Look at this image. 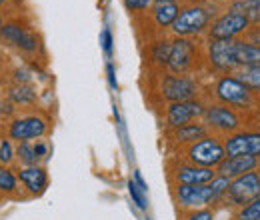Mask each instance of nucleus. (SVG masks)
<instances>
[{
    "label": "nucleus",
    "instance_id": "b1692460",
    "mask_svg": "<svg viewBox=\"0 0 260 220\" xmlns=\"http://www.w3.org/2000/svg\"><path fill=\"white\" fill-rule=\"evenodd\" d=\"M234 76L258 98L260 96V66H244L234 72Z\"/></svg>",
    "mask_w": 260,
    "mask_h": 220
},
{
    "label": "nucleus",
    "instance_id": "9b49d317",
    "mask_svg": "<svg viewBox=\"0 0 260 220\" xmlns=\"http://www.w3.org/2000/svg\"><path fill=\"white\" fill-rule=\"evenodd\" d=\"M260 196V168L246 172L238 178L230 180V188L226 192V198L222 204H226L230 208H240L248 202H252L254 198Z\"/></svg>",
    "mask_w": 260,
    "mask_h": 220
},
{
    "label": "nucleus",
    "instance_id": "a19ab883",
    "mask_svg": "<svg viewBox=\"0 0 260 220\" xmlns=\"http://www.w3.org/2000/svg\"><path fill=\"white\" fill-rule=\"evenodd\" d=\"M4 136H6V134H4V130H0V144H2V140H4Z\"/></svg>",
    "mask_w": 260,
    "mask_h": 220
},
{
    "label": "nucleus",
    "instance_id": "c85d7f7f",
    "mask_svg": "<svg viewBox=\"0 0 260 220\" xmlns=\"http://www.w3.org/2000/svg\"><path fill=\"white\" fill-rule=\"evenodd\" d=\"M208 186L212 190L214 204H220V202H224V198H226V192H228V188H230V178L216 174V176L208 182Z\"/></svg>",
    "mask_w": 260,
    "mask_h": 220
},
{
    "label": "nucleus",
    "instance_id": "6ab92c4d",
    "mask_svg": "<svg viewBox=\"0 0 260 220\" xmlns=\"http://www.w3.org/2000/svg\"><path fill=\"white\" fill-rule=\"evenodd\" d=\"M206 134H208V128L204 126L202 120H196V122L180 126V128H174V130H166L168 140H170L174 146H180V148H186V146L194 144L196 140L204 138Z\"/></svg>",
    "mask_w": 260,
    "mask_h": 220
},
{
    "label": "nucleus",
    "instance_id": "58836bf2",
    "mask_svg": "<svg viewBox=\"0 0 260 220\" xmlns=\"http://www.w3.org/2000/svg\"><path fill=\"white\" fill-rule=\"evenodd\" d=\"M134 182H136V184H138L140 188L144 190V192L148 190V186H146V182H144V178H142V174H140L138 170H134Z\"/></svg>",
    "mask_w": 260,
    "mask_h": 220
},
{
    "label": "nucleus",
    "instance_id": "f257e3e1",
    "mask_svg": "<svg viewBox=\"0 0 260 220\" xmlns=\"http://www.w3.org/2000/svg\"><path fill=\"white\" fill-rule=\"evenodd\" d=\"M216 10H218L216 6H206V4H200L196 0L182 2L180 14H178V18L174 20V24L170 28L172 38L198 40L200 36H206L214 16L218 14Z\"/></svg>",
    "mask_w": 260,
    "mask_h": 220
},
{
    "label": "nucleus",
    "instance_id": "7ed1b4c3",
    "mask_svg": "<svg viewBox=\"0 0 260 220\" xmlns=\"http://www.w3.org/2000/svg\"><path fill=\"white\" fill-rule=\"evenodd\" d=\"M212 100L226 104L230 108L244 112L256 106L258 98L252 95L234 74H222L212 84Z\"/></svg>",
    "mask_w": 260,
    "mask_h": 220
},
{
    "label": "nucleus",
    "instance_id": "393cba45",
    "mask_svg": "<svg viewBox=\"0 0 260 220\" xmlns=\"http://www.w3.org/2000/svg\"><path fill=\"white\" fill-rule=\"evenodd\" d=\"M226 8L242 12L250 24H260V0H232Z\"/></svg>",
    "mask_w": 260,
    "mask_h": 220
},
{
    "label": "nucleus",
    "instance_id": "c756f323",
    "mask_svg": "<svg viewBox=\"0 0 260 220\" xmlns=\"http://www.w3.org/2000/svg\"><path fill=\"white\" fill-rule=\"evenodd\" d=\"M234 220H260V196L254 198L252 202L240 206L234 212Z\"/></svg>",
    "mask_w": 260,
    "mask_h": 220
},
{
    "label": "nucleus",
    "instance_id": "a211bd4d",
    "mask_svg": "<svg viewBox=\"0 0 260 220\" xmlns=\"http://www.w3.org/2000/svg\"><path fill=\"white\" fill-rule=\"evenodd\" d=\"M180 8H182V2H154L148 16H150V22L158 28L160 32H170L174 20L178 18L180 14Z\"/></svg>",
    "mask_w": 260,
    "mask_h": 220
},
{
    "label": "nucleus",
    "instance_id": "9d476101",
    "mask_svg": "<svg viewBox=\"0 0 260 220\" xmlns=\"http://www.w3.org/2000/svg\"><path fill=\"white\" fill-rule=\"evenodd\" d=\"M204 62L218 76L234 74L238 68L234 60V40H206Z\"/></svg>",
    "mask_w": 260,
    "mask_h": 220
},
{
    "label": "nucleus",
    "instance_id": "0eeeda50",
    "mask_svg": "<svg viewBox=\"0 0 260 220\" xmlns=\"http://www.w3.org/2000/svg\"><path fill=\"white\" fill-rule=\"evenodd\" d=\"M0 40L24 56H38L42 52V40L38 32L18 20H6L0 26Z\"/></svg>",
    "mask_w": 260,
    "mask_h": 220
},
{
    "label": "nucleus",
    "instance_id": "ddd939ff",
    "mask_svg": "<svg viewBox=\"0 0 260 220\" xmlns=\"http://www.w3.org/2000/svg\"><path fill=\"white\" fill-rule=\"evenodd\" d=\"M172 198L180 212L208 208L214 204V196L208 184H172Z\"/></svg>",
    "mask_w": 260,
    "mask_h": 220
},
{
    "label": "nucleus",
    "instance_id": "f3484780",
    "mask_svg": "<svg viewBox=\"0 0 260 220\" xmlns=\"http://www.w3.org/2000/svg\"><path fill=\"white\" fill-rule=\"evenodd\" d=\"M256 168H260V156H226L216 166V174L232 180Z\"/></svg>",
    "mask_w": 260,
    "mask_h": 220
},
{
    "label": "nucleus",
    "instance_id": "4be33fe9",
    "mask_svg": "<svg viewBox=\"0 0 260 220\" xmlns=\"http://www.w3.org/2000/svg\"><path fill=\"white\" fill-rule=\"evenodd\" d=\"M0 194L6 198H26L20 182H18L16 170L2 166V164H0Z\"/></svg>",
    "mask_w": 260,
    "mask_h": 220
},
{
    "label": "nucleus",
    "instance_id": "aec40b11",
    "mask_svg": "<svg viewBox=\"0 0 260 220\" xmlns=\"http://www.w3.org/2000/svg\"><path fill=\"white\" fill-rule=\"evenodd\" d=\"M4 95L18 106V110H30V108L36 106V102H38V90H36V86H34L32 82H28V84L10 82L6 86V92Z\"/></svg>",
    "mask_w": 260,
    "mask_h": 220
},
{
    "label": "nucleus",
    "instance_id": "2f4dec72",
    "mask_svg": "<svg viewBox=\"0 0 260 220\" xmlns=\"http://www.w3.org/2000/svg\"><path fill=\"white\" fill-rule=\"evenodd\" d=\"M34 152L38 158V164H46L50 154H52V146L46 138H38V140H34Z\"/></svg>",
    "mask_w": 260,
    "mask_h": 220
},
{
    "label": "nucleus",
    "instance_id": "ea45409f",
    "mask_svg": "<svg viewBox=\"0 0 260 220\" xmlns=\"http://www.w3.org/2000/svg\"><path fill=\"white\" fill-rule=\"evenodd\" d=\"M8 4H10V0H0V10H4Z\"/></svg>",
    "mask_w": 260,
    "mask_h": 220
},
{
    "label": "nucleus",
    "instance_id": "cd10ccee",
    "mask_svg": "<svg viewBox=\"0 0 260 220\" xmlns=\"http://www.w3.org/2000/svg\"><path fill=\"white\" fill-rule=\"evenodd\" d=\"M0 164L8 168H16V142L4 136L0 144Z\"/></svg>",
    "mask_w": 260,
    "mask_h": 220
},
{
    "label": "nucleus",
    "instance_id": "473e14b6",
    "mask_svg": "<svg viewBox=\"0 0 260 220\" xmlns=\"http://www.w3.org/2000/svg\"><path fill=\"white\" fill-rule=\"evenodd\" d=\"M128 194H130V198L134 200V204H136L140 210H146V204H148V202H146V192L140 188L134 180H130L128 182Z\"/></svg>",
    "mask_w": 260,
    "mask_h": 220
},
{
    "label": "nucleus",
    "instance_id": "f704fd0d",
    "mask_svg": "<svg viewBox=\"0 0 260 220\" xmlns=\"http://www.w3.org/2000/svg\"><path fill=\"white\" fill-rule=\"evenodd\" d=\"M100 44L104 48V52L110 56L112 54V44H114V38H112V30L110 28H104L102 34H100Z\"/></svg>",
    "mask_w": 260,
    "mask_h": 220
},
{
    "label": "nucleus",
    "instance_id": "37998d69",
    "mask_svg": "<svg viewBox=\"0 0 260 220\" xmlns=\"http://www.w3.org/2000/svg\"><path fill=\"white\" fill-rule=\"evenodd\" d=\"M4 22H6V20H4V16H2V12H0V26H2Z\"/></svg>",
    "mask_w": 260,
    "mask_h": 220
},
{
    "label": "nucleus",
    "instance_id": "a878e982",
    "mask_svg": "<svg viewBox=\"0 0 260 220\" xmlns=\"http://www.w3.org/2000/svg\"><path fill=\"white\" fill-rule=\"evenodd\" d=\"M38 158L34 152V142H18L16 144V166H34Z\"/></svg>",
    "mask_w": 260,
    "mask_h": 220
},
{
    "label": "nucleus",
    "instance_id": "7c9ffc66",
    "mask_svg": "<svg viewBox=\"0 0 260 220\" xmlns=\"http://www.w3.org/2000/svg\"><path fill=\"white\" fill-rule=\"evenodd\" d=\"M124 8L128 10L132 16H140V14H148L152 8V0H122Z\"/></svg>",
    "mask_w": 260,
    "mask_h": 220
},
{
    "label": "nucleus",
    "instance_id": "79ce46f5",
    "mask_svg": "<svg viewBox=\"0 0 260 220\" xmlns=\"http://www.w3.org/2000/svg\"><path fill=\"white\" fill-rule=\"evenodd\" d=\"M152 2H178V0H152Z\"/></svg>",
    "mask_w": 260,
    "mask_h": 220
},
{
    "label": "nucleus",
    "instance_id": "39448f33",
    "mask_svg": "<svg viewBox=\"0 0 260 220\" xmlns=\"http://www.w3.org/2000/svg\"><path fill=\"white\" fill-rule=\"evenodd\" d=\"M180 158L196 164V166H202V168H214L226 158V150H224V140L216 134H206L204 138L196 140L194 144L182 148Z\"/></svg>",
    "mask_w": 260,
    "mask_h": 220
},
{
    "label": "nucleus",
    "instance_id": "4468645a",
    "mask_svg": "<svg viewBox=\"0 0 260 220\" xmlns=\"http://www.w3.org/2000/svg\"><path fill=\"white\" fill-rule=\"evenodd\" d=\"M168 176L172 184H208L216 176V170L196 166L180 158L168 164Z\"/></svg>",
    "mask_w": 260,
    "mask_h": 220
},
{
    "label": "nucleus",
    "instance_id": "6e6552de",
    "mask_svg": "<svg viewBox=\"0 0 260 220\" xmlns=\"http://www.w3.org/2000/svg\"><path fill=\"white\" fill-rule=\"evenodd\" d=\"M248 28H250V20L242 12L224 8L214 16L206 38L208 40H240Z\"/></svg>",
    "mask_w": 260,
    "mask_h": 220
},
{
    "label": "nucleus",
    "instance_id": "e433bc0d",
    "mask_svg": "<svg viewBox=\"0 0 260 220\" xmlns=\"http://www.w3.org/2000/svg\"><path fill=\"white\" fill-rule=\"evenodd\" d=\"M196 2L206 4V6H216V8H220V6H228L232 0H196Z\"/></svg>",
    "mask_w": 260,
    "mask_h": 220
},
{
    "label": "nucleus",
    "instance_id": "f8f14e48",
    "mask_svg": "<svg viewBox=\"0 0 260 220\" xmlns=\"http://www.w3.org/2000/svg\"><path fill=\"white\" fill-rule=\"evenodd\" d=\"M206 102L202 98L184 100V102H170L164 106V126L166 130H174L186 126L196 120H202Z\"/></svg>",
    "mask_w": 260,
    "mask_h": 220
},
{
    "label": "nucleus",
    "instance_id": "5701e85b",
    "mask_svg": "<svg viewBox=\"0 0 260 220\" xmlns=\"http://www.w3.org/2000/svg\"><path fill=\"white\" fill-rule=\"evenodd\" d=\"M170 50H172V38H164L160 36L158 40L150 42L148 48V62L160 70H166V64L170 58Z\"/></svg>",
    "mask_w": 260,
    "mask_h": 220
},
{
    "label": "nucleus",
    "instance_id": "2eb2a0df",
    "mask_svg": "<svg viewBox=\"0 0 260 220\" xmlns=\"http://www.w3.org/2000/svg\"><path fill=\"white\" fill-rule=\"evenodd\" d=\"M16 176L22 186V192L26 198H38L48 188V170L44 164H34V166H16Z\"/></svg>",
    "mask_w": 260,
    "mask_h": 220
},
{
    "label": "nucleus",
    "instance_id": "412c9836",
    "mask_svg": "<svg viewBox=\"0 0 260 220\" xmlns=\"http://www.w3.org/2000/svg\"><path fill=\"white\" fill-rule=\"evenodd\" d=\"M234 60L238 68L244 66H260V46L250 44L246 40H234ZM236 68V70H238Z\"/></svg>",
    "mask_w": 260,
    "mask_h": 220
},
{
    "label": "nucleus",
    "instance_id": "20e7f679",
    "mask_svg": "<svg viewBox=\"0 0 260 220\" xmlns=\"http://www.w3.org/2000/svg\"><path fill=\"white\" fill-rule=\"evenodd\" d=\"M202 122L208 128L210 134H216L220 138H226L234 132L244 130V118L242 112L230 108L226 104L220 102H206L204 114H202Z\"/></svg>",
    "mask_w": 260,
    "mask_h": 220
},
{
    "label": "nucleus",
    "instance_id": "4c0bfd02",
    "mask_svg": "<svg viewBox=\"0 0 260 220\" xmlns=\"http://www.w3.org/2000/svg\"><path fill=\"white\" fill-rule=\"evenodd\" d=\"M106 72H108V80H110V86L112 88H116L118 86V82H116V74H114V66L108 62V66H106Z\"/></svg>",
    "mask_w": 260,
    "mask_h": 220
},
{
    "label": "nucleus",
    "instance_id": "72a5a7b5",
    "mask_svg": "<svg viewBox=\"0 0 260 220\" xmlns=\"http://www.w3.org/2000/svg\"><path fill=\"white\" fill-rule=\"evenodd\" d=\"M214 210L208 206V208H198V210H186V212H180V220H214Z\"/></svg>",
    "mask_w": 260,
    "mask_h": 220
},
{
    "label": "nucleus",
    "instance_id": "c9c22d12",
    "mask_svg": "<svg viewBox=\"0 0 260 220\" xmlns=\"http://www.w3.org/2000/svg\"><path fill=\"white\" fill-rule=\"evenodd\" d=\"M242 40H246V42H250V44L260 46V24H250V28H248L246 34L242 36Z\"/></svg>",
    "mask_w": 260,
    "mask_h": 220
},
{
    "label": "nucleus",
    "instance_id": "423d86ee",
    "mask_svg": "<svg viewBox=\"0 0 260 220\" xmlns=\"http://www.w3.org/2000/svg\"><path fill=\"white\" fill-rule=\"evenodd\" d=\"M200 82L190 74H172L164 70L158 78V95L166 104L200 98Z\"/></svg>",
    "mask_w": 260,
    "mask_h": 220
},
{
    "label": "nucleus",
    "instance_id": "f03ea898",
    "mask_svg": "<svg viewBox=\"0 0 260 220\" xmlns=\"http://www.w3.org/2000/svg\"><path fill=\"white\" fill-rule=\"evenodd\" d=\"M50 130H52L50 116L42 110L30 108V110H20L10 120V124L4 128V134L18 144V142H34L38 138H46Z\"/></svg>",
    "mask_w": 260,
    "mask_h": 220
},
{
    "label": "nucleus",
    "instance_id": "bb28decb",
    "mask_svg": "<svg viewBox=\"0 0 260 220\" xmlns=\"http://www.w3.org/2000/svg\"><path fill=\"white\" fill-rule=\"evenodd\" d=\"M18 106L8 98L6 95H0V130H4L10 124V120L18 114Z\"/></svg>",
    "mask_w": 260,
    "mask_h": 220
},
{
    "label": "nucleus",
    "instance_id": "dca6fc26",
    "mask_svg": "<svg viewBox=\"0 0 260 220\" xmlns=\"http://www.w3.org/2000/svg\"><path fill=\"white\" fill-rule=\"evenodd\" d=\"M222 140H224L226 156H260L258 130H240Z\"/></svg>",
    "mask_w": 260,
    "mask_h": 220
},
{
    "label": "nucleus",
    "instance_id": "1a4fd4ad",
    "mask_svg": "<svg viewBox=\"0 0 260 220\" xmlns=\"http://www.w3.org/2000/svg\"><path fill=\"white\" fill-rule=\"evenodd\" d=\"M204 54V48L190 38H172V50L166 64V70L172 74H190L198 68V58Z\"/></svg>",
    "mask_w": 260,
    "mask_h": 220
}]
</instances>
